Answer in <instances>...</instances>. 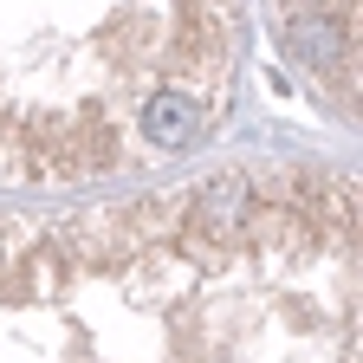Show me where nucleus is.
Masks as SVG:
<instances>
[{"label": "nucleus", "mask_w": 363, "mask_h": 363, "mask_svg": "<svg viewBox=\"0 0 363 363\" xmlns=\"http://www.w3.org/2000/svg\"><path fill=\"white\" fill-rule=\"evenodd\" d=\"M143 136H150V150H189L195 136H201V104L189 98V91H156V98L143 104Z\"/></svg>", "instance_id": "nucleus-1"}]
</instances>
